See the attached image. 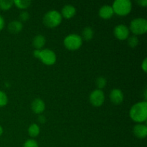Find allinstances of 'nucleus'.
Instances as JSON below:
<instances>
[{
	"label": "nucleus",
	"mask_w": 147,
	"mask_h": 147,
	"mask_svg": "<svg viewBox=\"0 0 147 147\" xmlns=\"http://www.w3.org/2000/svg\"><path fill=\"white\" fill-rule=\"evenodd\" d=\"M129 116L134 121L142 123L147 119V102L141 101L135 103L129 111Z\"/></svg>",
	"instance_id": "nucleus-1"
},
{
	"label": "nucleus",
	"mask_w": 147,
	"mask_h": 147,
	"mask_svg": "<svg viewBox=\"0 0 147 147\" xmlns=\"http://www.w3.org/2000/svg\"><path fill=\"white\" fill-rule=\"evenodd\" d=\"M33 55L36 58L40 59L42 63L46 65H53L57 60V57L54 52L50 49L44 50H34Z\"/></svg>",
	"instance_id": "nucleus-2"
},
{
	"label": "nucleus",
	"mask_w": 147,
	"mask_h": 147,
	"mask_svg": "<svg viewBox=\"0 0 147 147\" xmlns=\"http://www.w3.org/2000/svg\"><path fill=\"white\" fill-rule=\"evenodd\" d=\"M61 14L57 10H50L43 17V24L49 28H54L60 25L62 22Z\"/></svg>",
	"instance_id": "nucleus-3"
},
{
	"label": "nucleus",
	"mask_w": 147,
	"mask_h": 147,
	"mask_svg": "<svg viewBox=\"0 0 147 147\" xmlns=\"http://www.w3.org/2000/svg\"><path fill=\"white\" fill-rule=\"evenodd\" d=\"M113 12L119 16H126L131 12L132 9V3L129 0H116L113 2Z\"/></svg>",
	"instance_id": "nucleus-4"
},
{
	"label": "nucleus",
	"mask_w": 147,
	"mask_h": 147,
	"mask_svg": "<svg viewBox=\"0 0 147 147\" xmlns=\"http://www.w3.org/2000/svg\"><path fill=\"white\" fill-rule=\"evenodd\" d=\"M129 29L131 30L134 35H140L144 34L147 31V21L146 19L136 18L132 20L130 23V27Z\"/></svg>",
	"instance_id": "nucleus-5"
},
{
	"label": "nucleus",
	"mask_w": 147,
	"mask_h": 147,
	"mask_svg": "<svg viewBox=\"0 0 147 147\" xmlns=\"http://www.w3.org/2000/svg\"><path fill=\"white\" fill-rule=\"evenodd\" d=\"M65 47L69 50H78L83 45L81 37L77 34H70L65 37L63 41Z\"/></svg>",
	"instance_id": "nucleus-6"
},
{
	"label": "nucleus",
	"mask_w": 147,
	"mask_h": 147,
	"mask_svg": "<svg viewBox=\"0 0 147 147\" xmlns=\"http://www.w3.org/2000/svg\"><path fill=\"white\" fill-rule=\"evenodd\" d=\"M90 103L95 107H99L104 103L105 95L102 90L96 89L90 93L89 96Z\"/></svg>",
	"instance_id": "nucleus-7"
},
{
	"label": "nucleus",
	"mask_w": 147,
	"mask_h": 147,
	"mask_svg": "<svg viewBox=\"0 0 147 147\" xmlns=\"http://www.w3.org/2000/svg\"><path fill=\"white\" fill-rule=\"evenodd\" d=\"M129 29L124 24H119L113 30L114 36L119 40H125L129 37Z\"/></svg>",
	"instance_id": "nucleus-8"
},
{
	"label": "nucleus",
	"mask_w": 147,
	"mask_h": 147,
	"mask_svg": "<svg viewBox=\"0 0 147 147\" xmlns=\"http://www.w3.org/2000/svg\"><path fill=\"white\" fill-rule=\"evenodd\" d=\"M110 100L115 105H119L123 101V93L120 89L115 88L111 91Z\"/></svg>",
	"instance_id": "nucleus-9"
},
{
	"label": "nucleus",
	"mask_w": 147,
	"mask_h": 147,
	"mask_svg": "<svg viewBox=\"0 0 147 147\" xmlns=\"http://www.w3.org/2000/svg\"><path fill=\"white\" fill-rule=\"evenodd\" d=\"M31 109L36 114H41L45 109V103L42 99L35 98L32 102Z\"/></svg>",
	"instance_id": "nucleus-10"
},
{
	"label": "nucleus",
	"mask_w": 147,
	"mask_h": 147,
	"mask_svg": "<svg viewBox=\"0 0 147 147\" xmlns=\"http://www.w3.org/2000/svg\"><path fill=\"white\" fill-rule=\"evenodd\" d=\"M133 133L134 136L139 139H145L147 136V126L142 123H139L134 126L133 129Z\"/></svg>",
	"instance_id": "nucleus-11"
},
{
	"label": "nucleus",
	"mask_w": 147,
	"mask_h": 147,
	"mask_svg": "<svg viewBox=\"0 0 147 147\" xmlns=\"http://www.w3.org/2000/svg\"><path fill=\"white\" fill-rule=\"evenodd\" d=\"M113 14H114V12H113L112 7L110 5H108V4L103 5V7H100L98 11L99 16L102 19H103V20H109V19H111L113 17Z\"/></svg>",
	"instance_id": "nucleus-12"
},
{
	"label": "nucleus",
	"mask_w": 147,
	"mask_h": 147,
	"mask_svg": "<svg viewBox=\"0 0 147 147\" xmlns=\"http://www.w3.org/2000/svg\"><path fill=\"white\" fill-rule=\"evenodd\" d=\"M76 13V9L73 5L71 4H66L64 7H63L61 11V16L62 17H64V18L67 19H71L73 18L75 16Z\"/></svg>",
	"instance_id": "nucleus-13"
},
{
	"label": "nucleus",
	"mask_w": 147,
	"mask_h": 147,
	"mask_svg": "<svg viewBox=\"0 0 147 147\" xmlns=\"http://www.w3.org/2000/svg\"><path fill=\"white\" fill-rule=\"evenodd\" d=\"M7 29H8L9 32H11V34H17L22 30L23 24L20 21L14 20V21H11V22L9 23Z\"/></svg>",
	"instance_id": "nucleus-14"
},
{
	"label": "nucleus",
	"mask_w": 147,
	"mask_h": 147,
	"mask_svg": "<svg viewBox=\"0 0 147 147\" xmlns=\"http://www.w3.org/2000/svg\"><path fill=\"white\" fill-rule=\"evenodd\" d=\"M46 39L42 34H37L34 37L32 40L33 46L34 47L35 50H41L43 46L45 45Z\"/></svg>",
	"instance_id": "nucleus-15"
},
{
	"label": "nucleus",
	"mask_w": 147,
	"mask_h": 147,
	"mask_svg": "<svg viewBox=\"0 0 147 147\" xmlns=\"http://www.w3.org/2000/svg\"><path fill=\"white\" fill-rule=\"evenodd\" d=\"M93 35H94V32L93 30L90 27H86L82 31V36H80L82 40L85 41H90L93 39Z\"/></svg>",
	"instance_id": "nucleus-16"
},
{
	"label": "nucleus",
	"mask_w": 147,
	"mask_h": 147,
	"mask_svg": "<svg viewBox=\"0 0 147 147\" xmlns=\"http://www.w3.org/2000/svg\"><path fill=\"white\" fill-rule=\"evenodd\" d=\"M40 129L37 123H32L28 128V134L31 137L34 138L40 134Z\"/></svg>",
	"instance_id": "nucleus-17"
},
{
	"label": "nucleus",
	"mask_w": 147,
	"mask_h": 147,
	"mask_svg": "<svg viewBox=\"0 0 147 147\" xmlns=\"http://www.w3.org/2000/svg\"><path fill=\"white\" fill-rule=\"evenodd\" d=\"M31 3V1L30 0H15L14 1V4H15L16 7L21 9H25L28 8Z\"/></svg>",
	"instance_id": "nucleus-18"
},
{
	"label": "nucleus",
	"mask_w": 147,
	"mask_h": 147,
	"mask_svg": "<svg viewBox=\"0 0 147 147\" xmlns=\"http://www.w3.org/2000/svg\"><path fill=\"white\" fill-rule=\"evenodd\" d=\"M14 4L12 0H0V9L2 10H8Z\"/></svg>",
	"instance_id": "nucleus-19"
},
{
	"label": "nucleus",
	"mask_w": 147,
	"mask_h": 147,
	"mask_svg": "<svg viewBox=\"0 0 147 147\" xmlns=\"http://www.w3.org/2000/svg\"><path fill=\"white\" fill-rule=\"evenodd\" d=\"M128 45L131 48H134L139 45V38L136 35H131L128 37Z\"/></svg>",
	"instance_id": "nucleus-20"
},
{
	"label": "nucleus",
	"mask_w": 147,
	"mask_h": 147,
	"mask_svg": "<svg viewBox=\"0 0 147 147\" xmlns=\"http://www.w3.org/2000/svg\"><path fill=\"white\" fill-rule=\"evenodd\" d=\"M96 85L97 86L98 89H99V90L104 88L106 85V79L104 77H102V76L98 77L96 80Z\"/></svg>",
	"instance_id": "nucleus-21"
},
{
	"label": "nucleus",
	"mask_w": 147,
	"mask_h": 147,
	"mask_svg": "<svg viewBox=\"0 0 147 147\" xmlns=\"http://www.w3.org/2000/svg\"><path fill=\"white\" fill-rule=\"evenodd\" d=\"M8 103V98L4 92L0 90V107L5 106Z\"/></svg>",
	"instance_id": "nucleus-22"
},
{
	"label": "nucleus",
	"mask_w": 147,
	"mask_h": 147,
	"mask_svg": "<svg viewBox=\"0 0 147 147\" xmlns=\"http://www.w3.org/2000/svg\"><path fill=\"white\" fill-rule=\"evenodd\" d=\"M23 147H39L38 144L34 139H28L24 144Z\"/></svg>",
	"instance_id": "nucleus-23"
},
{
	"label": "nucleus",
	"mask_w": 147,
	"mask_h": 147,
	"mask_svg": "<svg viewBox=\"0 0 147 147\" xmlns=\"http://www.w3.org/2000/svg\"><path fill=\"white\" fill-rule=\"evenodd\" d=\"M19 18H20V22H26L30 19V14L27 11H21L19 15Z\"/></svg>",
	"instance_id": "nucleus-24"
},
{
	"label": "nucleus",
	"mask_w": 147,
	"mask_h": 147,
	"mask_svg": "<svg viewBox=\"0 0 147 147\" xmlns=\"http://www.w3.org/2000/svg\"><path fill=\"white\" fill-rule=\"evenodd\" d=\"M142 69L144 73L147 72V59L145 58L142 63Z\"/></svg>",
	"instance_id": "nucleus-25"
},
{
	"label": "nucleus",
	"mask_w": 147,
	"mask_h": 147,
	"mask_svg": "<svg viewBox=\"0 0 147 147\" xmlns=\"http://www.w3.org/2000/svg\"><path fill=\"white\" fill-rule=\"evenodd\" d=\"M4 24H5V22H4V18L2 17V16L0 15V31L4 29Z\"/></svg>",
	"instance_id": "nucleus-26"
},
{
	"label": "nucleus",
	"mask_w": 147,
	"mask_h": 147,
	"mask_svg": "<svg viewBox=\"0 0 147 147\" xmlns=\"http://www.w3.org/2000/svg\"><path fill=\"white\" fill-rule=\"evenodd\" d=\"M137 3L141 7H146L147 6V0H138Z\"/></svg>",
	"instance_id": "nucleus-27"
},
{
	"label": "nucleus",
	"mask_w": 147,
	"mask_h": 147,
	"mask_svg": "<svg viewBox=\"0 0 147 147\" xmlns=\"http://www.w3.org/2000/svg\"><path fill=\"white\" fill-rule=\"evenodd\" d=\"M38 121L41 123H44L46 122V118L44 116H42V115H40V116H39L38 117Z\"/></svg>",
	"instance_id": "nucleus-28"
},
{
	"label": "nucleus",
	"mask_w": 147,
	"mask_h": 147,
	"mask_svg": "<svg viewBox=\"0 0 147 147\" xmlns=\"http://www.w3.org/2000/svg\"><path fill=\"white\" fill-rule=\"evenodd\" d=\"M2 134H3V128L1 127V126L0 125V136L2 135Z\"/></svg>",
	"instance_id": "nucleus-29"
}]
</instances>
